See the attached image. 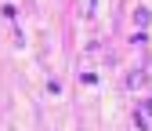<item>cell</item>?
<instances>
[{
    "label": "cell",
    "instance_id": "6da1fadb",
    "mask_svg": "<svg viewBox=\"0 0 152 131\" xmlns=\"http://www.w3.org/2000/svg\"><path fill=\"white\" fill-rule=\"evenodd\" d=\"M148 18H152V15H148V11H145V7H141V11H138V15H134V22H138V26H148Z\"/></svg>",
    "mask_w": 152,
    "mask_h": 131
},
{
    "label": "cell",
    "instance_id": "7a4b0ae2",
    "mask_svg": "<svg viewBox=\"0 0 152 131\" xmlns=\"http://www.w3.org/2000/svg\"><path fill=\"white\" fill-rule=\"evenodd\" d=\"M145 113H148V117H152V98H148V102H145Z\"/></svg>",
    "mask_w": 152,
    "mask_h": 131
}]
</instances>
